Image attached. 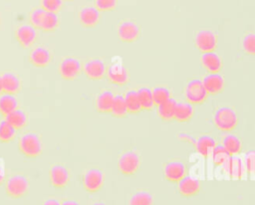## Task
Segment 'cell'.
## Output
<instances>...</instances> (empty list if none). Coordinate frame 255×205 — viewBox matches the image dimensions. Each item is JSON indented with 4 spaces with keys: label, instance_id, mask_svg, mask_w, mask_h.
I'll return each instance as SVG.
<instances>
[{
    "label": "cell",
    "instance_id": "1",
    "mask_svg": "<svg viewBox=\"0 0 255 205\" xmlns=\"http://www.w3.org/2000/svg\"><path fill=\"white\" fill-rule=\"evenodd\" d=\"M18 149L28 158L38 157L43 151L41 135L35 131H27L23 133L18 139Z\"/></svg>",
    "mask_w": 255,
    "mask_h": 205
},
{
    "label": "cell",
    "instance_id": "2",
    "mask_svg": "<svg viewBox=\"0 0 255 205\" xmlns=\"http://www.w3.org/2000/svg\"><path fill=\"white\" fill-rule=\"evenodd\" d=\"M214 125L223 132L232 131L238 124V115L230 105H220L213 112Z\"/></svg>",
    "mask_w": 255,
    "mask_h": 205
},
{
    "label": "cell",
    "instance_id": "3",
    "mask_svg": "<svg viewBox=\"0 0 255 205\" xmlns=\"http://www.w3.org/2000/svg\"><path fill=\"white\" fill-rule=\"evenodd\" d=\"M29 185V179L26 175L16 173L7 179L5 183V190L8 196L12 198H20L28 192Z\"/></svg>",
    "mask_w": 255,
    "mask_h": 205
},
{
    "label": "cell",
    "instance_id": "4",
    "mask_svg": "<svg viewBox=\"0 0 255 205\" xmlns=\"http://www.w3.org/2000/svg\"><path fill=\"white\" fill-rule=\"evenodd\" d=\"M184 97L186 101L192 104L203 103L207 100L208 93L202 84V80H189L184 87Z\"/></svg>",
    "mask_w": 255,
    "mask_h": 205
},
{
    "label": "cell",
    "instance_id": "5",
    "mask_svg": "<svg viewBox=\"0 0 255 205\" xmlns=\"http://www.w3.org/2000/svg\"><path fill=\"white\" fill-rule=\"evenodd\" d=\"M140 166V156L135 150L124 151L118 159V167L124 175H133Z\"/></svg>",
    "mask_w": 255,
    "mask_h": 205
},
{
    "label": "cell",
    "instance_id": "6",
    "mask_svg": "<svg viewBox=\"0 0 255 205\" xmlns=\"http://www.w3.org/2000/svg\"><path fill=\"white\" fill-rule=\"evenodd\" d=\"M58 71L64 80L72 81L83 71V64L77 57L67 56L61 60L58 66Z\"/></svg>",
    "mask_w": 255,
    "mask_h": 205
},
{
    "label": "cell",
    "instance_id": "7",
    "mask_svg": "<svg viewBox=\"0 0 255 205\" xmlns=\"http://www.w3.org/2000/svg\"><path fill=\"white\" fill-rule=\"evenodd\" d=\"M83 186L91 193L99 191L105 182V173L102 169L97 167H91L87 169L83 174Z\"/></svg>",
    "mask_w": 255,
    "mask_h": 205
},
{
    "label": "cell",
    "instance_id": "8",
    "mask_svg": "<svg viewBox=\"0 0 255 205\" xmlns=\"http://www.w3.org/2000/svg\"><path fill=\"white\" fill-rule=\"evenodd\" d=\"M194 44L201 53L215 51L217 47V36L211 30H208V29L199 30L195 34Z\"/></svg>",
    "mask_w": 255,
    "mask_h": 205
},
{
    "label": "cell",
    "instance_id": "9",
    "mask_svg": "<svg viewBox=\"0 0 255 205\" xmlns=\"http://www.w3.org/2000/svg\"><path fill=\"white\" fill-rule=\"evenodd\" d=\"M83 72L88 79L98 81L106 76L107 66L101 58H90L83 64Z\"/></svg>",
    "mask_w": 255,
    "mask_h": 205
},
{
    "label": "cell",
    "instance_id": "10",
    "mask_svg": "<svg viewBox=\"0 0 255 205\" xmlns=\"http://www.w3.org/2000/svg\"><path fill=\"white\" fill-rule=\"evenodd\" d=\"M106 76L110 83L116 86H126L129 81V75L127 68L121 62H114L108 68Z\"/></svg>",
    "mask_w": 255,
    "mask_h": 205
},
{
    "label": "cell",
    "instance_id": "11",
    "mask_svg": "<svg viewBox=\"0 0 255 205\" xmlns=\"http://www.w3.org/2000/svg\"><path fill=\"white\" fill-rule=\"evenodd\" d=\"M118 37L125 43H132L140 36V28L134 21L123 20L118 25Z\"/></svg>",
    "mask_w": 255,
    "mask_h": 205
},
{
    "label": "cell",
    "instance_id": "12",
    "mask_svg": "<svg viewBox=\"0 0 255 205\" xmlns=\"http://www.w3.org/2000/svg\"><path fill=\"white\" fill-rule=\"evenodd\" d=\"M70 171L65 165L61 163H55L50 166L49 179L55 188L66 187L70 181Z\"/></svg>",
    "mask_w": 255,
    "mask_h": 205
},
{
    "label": "cell",
    "instance_id": "13",
    "mask_svg": "<svg viewBox=\"0 0 255 205\" xmlns=\"http://www.w3.org/2000/svg\"><path fill=\"white\" fill-rule=\"evenodd\" d=\"M15 39L23 48H30L37 39V29L30 23L19 25L15 30Z\"/></svg>",
    "mask_w": 255,
    "mask_h": 205
},
{
    "label": "cell",
    "instance_id": "14",
    "mask_svg": "<svg viewBox=\"0 0 255 205\" xmlns=\"http://www.w3.org/2000/svg\"><path fill=\"white\" fill-rule=\"evenodd\" d=\"M163 175L170 182H178L186 175V166L179 159L169 160L163 166Z\"/></svg>",
    "mask_w": 255,
    "mask_h": 205
},
{
    "label": "cell",
    "instance_id": "15",
    "mask_svg": "<svg viewBox=\"0 0 255 205\" xmlns=\"http://www.w3.org/2000/svg\"><path fill=\"white\" fill-rule=\"evenodd\" d=\"M52 53L45 46H36L34 47L28 56L29 62L36 68H45L52 61Z\"/></svg>",
    "mask_w": 255,
    "mask_h": 205
},
{
    "label": "cell",
    "instance_id": "16",
    "mask_svg": "<svg viewBox=\"0 0 255 205\" xmlns=\"http://www.w3.org/2000/svg\"><path fill=\"white\" fill-rule=\"evenodd\" d=\"M78 18L82 26L86 28H93L99 24L101 12L95 6H85L80 9Z\"/></svg>",
    "mask_w": 255,
    "mask_h": 205
},
{
    "label": "cell",
    "instance_id": "17",
    "mask_svg": "<svg viewBox=\"0 0 255 205\" xmlns=\"http://www.w3.org/2000/svg\"><path fill=\"white\" fill-rule=\"evenodd\" d=\"M202 84L208 95H218L222 93L225 86L224 78L219 73H209L203 78Z\"/></svg>",
    "mask_w": 255,
    "mask_h": 205
},
{
    "label": "cell",
    "instance_id": "18",
    "mask_svg": "<svg viewBox=\"0 0 255 205\" xmlns=\"http://www.w3.org/2000/svg\"><path fill=\"white\" fill-rule=\"evenodd\" d=\"M1 79H2L3 93L17 95L21 91L22 81L16 73L11 71L4 72L3 74H1Z\"/></svg>",
    "mask_w": 255,
    "mask_h": 205
},
{
    "label": "cell",
    "instance_id": "19",
    "mask_svg": "<svg viewBox=\"0 0 255 205\" xmlns=\"http://www.w3.org/2000/svg\"><path fill=\"white\" fill-rule=\"evenodd\" d=\"M223 167L232 179H240L245 170L244 161L237 155H230V157L224 162Z\"/></svg>",
    "mask_w": 255,
    "mask_h": 205
},
{
    "label": "cell",
    "instance_id": "20",
    "mask_svg": "<svg viewBox=\"0 0 255 205\" xmlns=\"http://www.w3.org/2000/svg\"><path fill=\"white\" fill-rule=\"evenodd\" d=\"M115 94L110 90H102L96 97L95 107L99 112L111 113Z\"/></svg>",
    "mask_w": 255,
    "mask_h": 205
},
{
    "label": "cell",
    "instance_id": "21",
    "mask_svg": "<svg viewBox=\"0 0 255 205\" xmlns=\"http://www.w3.org/2000/svg\"><path fill=\"white\" fill-rule=\"evenodd\" d=\"M200 61L203 68L209 73H219L223 66L221 57L214 51L202 53Z\"/></svg>",
    "mask_w": 255,
    "mask_h": 205
},
{
    "label": "cell",
    "instance_id": "22",
    "mask_svg": "<svg viewBox=\"0 0 255 205\" xmlns=\"http://www.w3.org/2000/svg\"><path fill=\"white\" fill-rule=\"evenodd\" d=\"M200 190V182L198 179L185 175L178 181V191L182 196H193L196 195Z\"/></svg>",
    "mask_w": 255,
    "mask_h": 205
},
{
    "label": "cell",
    "instance_id": "23",
    "mask_svg": "<svg viewBox=\"0 0 255 205\" xmlns=\"http://www.w3.org/2000/svg\"><path fill=\"white\" fill-rule=\"evenodd\" d=\"M193 145L196 151L206 158L211 153L213 147L216 145V141L213 136L209 134H203L198 136L196 139L194 138Z\"/></svg>",
    "mask_w": 255,
    "mask_h": 205
},
{
    "label": "cell",
    "instance_id": "24",
    "mask_svg": "<svg viewBox=\"0 0 255 205\" xmlns=\"http://www.w3.org/2000/svg\"><path fill=\"white\" fill-rule=\"evenodd\" d=\"M194 113L192 103L188 102H176L174 110V119L179 122H187L191 119Z\"/></svg>",
    "mask_w": 255,
    "mask_h": 205
},
{
    "label": "cell",
    "instance_id": "25",
    "mask_svg": "<svg viewBox=\"0 0 255 205\" xmlns=\"http://www.w3.org/2000/svg\"><path fill=\"white\" fill-rule=\"evenodd\" d=\"M19 107V101L16 95L2 93L0 95V114L6 116L8 113Z\"/></svg>",
    "mask_w": 255,
    "mask_h": 205
},
{
    "label": "cell",
    "instance_id": "26",
    "mask_svg": "<svg viewBox=\"0 0 255 205\" xmlns=\"http://www.w3.org/2000/svg\"><path fill=\"white\" fill-rule=\"evenodd\" d=\"M4 118L10 124H12L17 130L24 128L27 125V123H28L27 113L23 109H21L19 107L14 109L10 113H8L6 116H4Z\"/></svg>",
    "mask_w": 255,
    "mask_h": 205
},
{
    "label": "cell",
    "instance_id": "27",
    "mask_svg": "<svg viewBox=\"0 0 255 205\" xmlns=\"http://www.w3.org/2000/svg\"><path fill=\"white\" fill-rule=\"evenodd\" d=\"M175 104L176 102L172 98L167 100L166 102L157 104L156 109H157V114L158 116L165 121H169L174 119V110H175Z\"/></svg>",
    "mask_w": 255,
    "mask_h": 205
},
{
    "label": "cell",
    "instance_id": "28",
    "mask_svg": "<svg viewBox=\"0 0 255 205\" xmlns=\"http://www.w3.org/2000/svg\"><path fill=\"white\" fill-rule=\"evenodd\" d=\"M128 113H138L142 110L136 90H128L124 95Z\"/></svg>",
    "mask_w": 255,
    "mask_h": 205
},
{
    "label": "cell",
    "instance_id": "29",
    "mask_svg": "<svg viewBox=\"0 0 255 205\" xmlns=\"http://www.w3.org/2000/svg\"><path fill=\"white\" fill-rule=\"evenodd\" d=\"M221 144L225 147V149L229 152L230 155H237L238 153H240L242 148V143L239 137L231 133L223 136Z\"/></svg>",
    "mask_w": 255,
    "mask_h": 205
},
{
    "label": "cell",
    "instance_id": "30",
    "mask_svg": "<svg viewBox=\"0 0 255 205\" xmlns=\"http://www.w3.org/2000/svg\"><path fill=\"white\" fill-rule=\"evenodd\" d=\"M60 26V17L58 13L46 11L40 30L44 32H54Z\"/></svg>",
    "mask_w": 255,
    "mask_h": 205
},
{
    "label": "cell",
    "instance_id": "31",
    "mask_svg": "<svg viewBox=\"0 0 255 205\" xmlns=\"http://www.w3.org/2000/svg\"><path fill=\"white\" fill-rule=\"evenodd\" d=\"M17 134V129L5 118L0 119V142H11Z\"/></svg>",
    "mask_w": 255,
    "mask_h": 205
},
{
    "label": "cell",
    "instance_id": "32",
    "mask_svg": "<svg viewBox=\"0 0 255 205\" xmlns=\"http://www.w3.org/2000/svg\"><path fill=\"white\" fill-rule=\"evenodd\" d=\"M137 96L140 102L141 108L144 110H150L155 104L152 98V92L151 89L147 87H141L136 90Z\"/></svg>",
    "mask_w": 255,
    "mask_h": 205
},
{
    "label": "cell",
    "instance_id": "33",
    "mask_svg": "<svg viewBox=\"0 0 255 205\" xmlns=\"http://www.w3.org/2000/svg\"><path fill=\"white\" fill-rule=\"evenodd\" d=\"M211 157H212V161L213 164L215 166H219V165H223L224 162L230 157L229 152L225 149V147L222 144H217L213 147L212 151H211Z\"/></svg>",
    "mask_w": 255,
    "mask_h": 205
},
{
    "label": "cell",
    "instance_id": "34",
    "mask_svg": "<svg viewBox=\"0 0 255 205\" xmlns=\"http://www.w3.org/2000/svg\"><path fill=\"white\" fill-rule=\"evenodd\" d=\"M111 113L113 116H116V117H125L127 115L128 109H127L125 98L123 95H115Z\"/></svg>",
    "mask_w": 255,
    "mask_h": 205
},
{
    "label": "cell",
    "instance_id": "35",
    "mask_svg": "<svg viewBox=\"0 0 255 205\" xmlns=\"http://www.w3.org/2000/svg\"><path fill=\"white\" fill-rule=\"evenodd\" d=\"M151 92L155 105L160 104L171 98L170 90L164 86H156L151 89Z\"/></svg>",
    "mask_w": 255,
    "mask_h": 205
},
{
    "label": "cell",
    "instance_id": "36",
    "mask_svg": "<svg viewBox=\"0 0 255 205\" xmlns=\"http://www.w3.org/2000/svg\"><path fill=\"white\" fill-rule=\"evenodd\" d=\"M153 199L149 192L140 190L135 192L129 199L128 205H152Z\"/></svg>",
    "mask_w": 255,
    "mask_h": 205
},
{
    "label": "cell",
    "instance_id": "37",
    "mask_svg": "<svg viewBox=\"0 0 255 205\" xmlns=\"http://www.w3.org/2000/svg\"><path fill=\"white\" fill-rule=\"evenodd\" d=\"M45 13H46V10L43 9L41 6L33 8V9L29 12V15H28L29 23H30L32 26H34L36 29H40Z\"/></svg>",
    "mask_w": 255,
    "mask_h": 205
},
{
    "label": "cell",
    "instance_id": "38",
    "mask_svg": "<svg viewBox=\"0 0 255 205\" xmlns=\"http://www.w3.org/2000/svg\"><path fill=\"white\" fill-rule=\"evenodd\" d=\"M242 48L248 55L255 56V33L249 32L242 39Z\"/></svg>",
    "mask_w": 255,
    "mask_h": 205
},
{
    "label": "cell",
    "instance_id": "39",
    "mask_svg": "<svg viewBox=\"0 0 255 205\" xmlns=\"http://www.w3.org/2000/svg\"><path fill=\"white\" fill-rule=\"evenodd\" d=\"M40 6L46 11L58 13L63 7V0H40Z\"/></svg>",
    "mask_w": 255,
    "mask_h": 205
},
{
    "label": "cell",
    "instance_id": "40",
    "mask_svg": "<svg viewBox=\"0 0 255 205\" xmlns=\"http://www.w3.org/2000/svg\"><path fill=\"white\" fill-rule=\"evenodd\" d=\"M118 5V0H95V7L100 12L113 11Z\"/></svg>",
    "mask_w": 255,
    "mask_h": 205
},
{
    "label": "cell",
    "instance_id": "41",
    "mask_svg": "<svg viewBox=\"0 0 255 205\" xmlns=\"http://www.w3.org/2000/svg\"><path fill=\"white\" fill-rule=\"evenodd\" d=\"M244 166L250 174H255V150H249L246 152L244 158Z\"/></svg>",
    "mask_w": 255,
    "mask_h": 205
},
{
    "label": "cell",
    "instance_id": "42",
    "mask_svg": "<svg viewBox=\"0 0 255 205\" xmlns=\"http://www.w3.org/2000/svg\"><path fill=\"white\" fill-rule=\"evenodd\" d=\"M42 205H61V202L56 198H48L43 202Z\"/></svg>",
    "mask_w": 255,
    "mask_h": 205
},
{
    "label": "cell",
    "instance_id": "43",
    "mask_svg": "<svg viewBox=\"0 0 255 205\" xmlns=\"http://www.w3.org/2000/svg\"><path fill=\"white\" fill-rule=\"evenodd\" d=\"M5 176H6L5 168H4L3 164H1V163H0V185L4 182V180H5Z\"/></svg>",
    "mask_w": 255,
    "mask_h": 205
},
{
    "label": "cell",
    "instance_id": "44",
    "mask_svg": "<svg viewBox=\"0 0 255 205\" xmlns=\"http://www.w3.org/2000/svg\"><path fill=\"white\" fill-rule=\"evenodd\" d=\"M61 205H80V204L76 200L67 199V200H64L63 202H61Z\"/></svg>",
    "mask_w": 255,
    "mask_h": 205
},
{
    "label": "cell",
    "instance_id": "45",
    "mask_svg": "<svg viewBox=\"0 0 255 205\" xmlns=\"http://www.w3.org/2000/svg\"><path fill=\"white\" fill-rule=\"evenodd\" d=\"M3 93V87H2V79H1V75H0V95Z\"/></svg>",
    "mask_w": 255,
    "mask_h": 205
},
{
    "label": "cell",
    "instance_id": "46",
    "mask_svg": "<svg viewBox=\"0 0 255 205\" xmlns=\"http://www.w3.org/2000/svg\"><path fill=\"white\" fill-rule=\"evenodd\" d=\"M92 205H106L104 202H95Z\"/></svg>",
    "mask_w": 255,
    "mask_h": 205
},
{
    "label": "cell",
    "instance_id": "47",
    "mask_svg": "<svg viewBox=\"0 0 255 205\" xmlns=\"http://www.w3.org/2000/svg\"><path fill=\"white\" fill-rule=\"evenodd\" d=\"M63 1H72V0H63Z\"/></svg>",
    "mask_w": 255,
    "mask_h": 205
},
{
    "label": "cell",
    "instance_id": "48",
    "mask_svg": "<svg viewBox=\"0 0 255 205\" xmlns=\"http://www.w3.org/2000/svg\"><path fill=\"white\" fill-rule=\"evenodd\" d=\"M0 23H1V17H0Z\"/></svg>",
    "mask_w": 255,
    "mask_h": 205
}]
</instances>
